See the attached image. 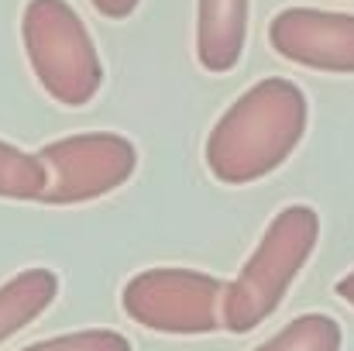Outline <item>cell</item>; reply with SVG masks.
Listing matches in <instances>:
<instances>
[{"mask_svg":"<svg viewBox=\"0 0 354 351\" xmlns=\"http://www.w3.org/2000/svg\"><path fill=\"white\" fill-rule=\"evenodd\" d=\"M45 190H48L45 162L0 138V197L3 200H41Z\"/></svg>","mask_w":354,"mask_h":351,"instance_id":"obj_9","label":"cell"},{"mask_svg":"<svg viewBox=\"0 0 354 351\" xmlns=\"http://www.w3.org/2000/svg\"><path fill=\"white\" fill-rule=\"evenodd\" d=\"M320 241V214L306 204H292L272 217L258 248L241 265L234 282L224 293V327L231 334H248L265 324L282 296L289 293L299 269L310 262Z\"/></svg>","mask_w":354,"mask_h":351,"instance_id":"obj_2","label":"cell"},{"mask_svg":"<svg viewBox=\"0 0 354 351\" xmlns=\"http://www.w3.org/2000/svg\"><path fill=\"white\" fill-rule=\"evenodd\" d=\"M38 159L48 169V190L41 204L73 207L120 190L138 169V148L114 131H83L48 141Z\"/></svg>","mask_w":354,"mask_h":351,"instance_id":"obj_5","label":"cell"},{"mask_svg":"<svg viewBox=\"0 0 354 351\" xmlns=\"http://www.w3.org/2000/svg\"><path fill=\"white\" fill-rule=\"evenodd\" d=\"M337 296H341L344 303H351V307H354V269L344 276V279H341V282H337Z\"/></svg>","mask_w":354,"mask_h":351,"instance_id":"obj_13","label":"cell"},{"mask_svg":"<svg viewBox=\"0 0 354 351\" xmlns=\"http://www.w3.org/2000/svg\"><path fill=\"white\" fill-rule=\"evenodd\" d=\"M90 3H93V10H97L100 17L124 21V17H131V14L138 10V3H141V0H90Z\"/></svg>","mask_w":354,"mask_h":351,"instance_id":"obj_12","label":"cell"},{"mask_svg":"<svg viewBox=\"0 0 354 351\" xmlns=\"http://www.w3.org/2000/svg\"><path fill=\"white\" fill-rule=\"evenodd\" d=\"M21 42L41 90L62 107H86L104 83L100 52L69 0H28Z\"/></svg>","mask_w":354,"mask_h":351,"instance_id":"obj_3","label":"cell"},{"mask_svg":"<svg viewBox=\"0 0 354 351\" xmlns=\"http://www.w3.org/2000/svg\"><path fill=\"white\" fill-rule=\"evenodd\" d=\"M268 45L296 66L354 76V14L286 7L268 21Z\"/></svg>","mask_w":354,"mask_h":351,"instance_id":"obj_6","label":"cell"},{"mask_svg":"<svg viewBox=\"0 0 354 351\" xmlns=\"http://www.w3.org/2000/svg\"><path fill=\"white\" fill-rule=\"evenodd\" d=\"M341 324L327 314H303L254 351H341Z\"/></svg>","mask_w":354,"mask_h":351,"instance_id":"obj_10","label":"cell"},{"mask_svg":"<svg viewBox=\"0 0 354 351\" xmlns=\"http://www.w3.org/2000/svg\"><path fill=\"white\" fill-rule=\"evenodd\" d=\"M59 296V276L52 269H24L0 286V345L21 327L38 321Z\"/></svg>","mask_w":354,"mask_h":351,"instance_id":"obj_8","label":"cell"},{"mask_svg":"<svg viewBox=\"0 0 354 351\" xmlns=\"http://www.w3.org/2000/svg\"><path fill=\"white\" fill-rule=\"evenodd\" d=\"M251 0H196V59L207 73H231L248 42Z\"/></svg>","mask_w":354,"mask_h":351,"instance_id":"obj_7","label":"cell"},{"mask_svg":"<svg viewBox=\"0 0 354 351\" xmlns=\"http://www.w3.org/2000/svg\"><path fill=\"white\" fill-rule=\"evenodd\" d=\"M310 120L306 93L282 76L258 80L217 117L207 134V169L224 186L272 176L303 141Z\"/></svg>","mask_w":354,"mask_h":351,"instance_id":"obj_1","label":"cell"},{"mask_svg":"<svg viewBox=\"0 0 354 351\" xmlns=\"http://www.w3.org/2000/svg\"><path fill=\"white\" fill-rule=\"evenodd\" d=\"M21 351H131V341L118 331L93 327V331H73V334H59L48 341H35Z\"/></svg>","mask_w":354,"mask_h":351,"instance_id":"obj_11","label":"cell"},{"mask_svg":"<svg viewBox=\"0 0 354 351\" xmlns=\"http://www.w3.org/2000/svg\"><path fill=\"white\" fill-rule=\"evenodd\" d=\"M224 293L227 286L210 272L158 265L127 279L120 307L158 334H210L224 327Z\"/></svg>","mask_w":354,"mask_h":351,"instance_id":"obj_4","label":"cell"}]
</instances>
